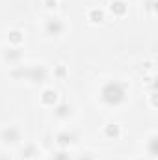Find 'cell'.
Here are the masks:
<instances>
[{"label": "cell", "mask_w": 158, "mask_h": 160, "mask_svg": "<svg viewBox=\"0 0 158 160\" xmlns=\"http://www.w3.org/2000/svg\"><path fill=\"white\" fill-rule=\"evenodd\" d=\"M43 4H45V8H48V9H54V8L58 6V0H45Z\"/></svg>", "instance_id": "d6986e66"}, {"label": "cell", "mask_w": 158, "mask_h": 160, "mask_svg": "<svg viewBox=\"0 0 158 160\" xmlns=\"http://www.w3.org/2000/svg\"><path fill=\"white\" fill-rule=\"evenodd\" d=\"M99 97H101V102L104 106L117 108L121 104H125V101L128 97V88L121 80H108V82H104L101 86Z\"/></svg>", "instance_id": "6da1fadb"}, {"label": "cell", "mask_w": 158, "mask_h": 160, "mask_svg": "<svg viewBox=\"0 0 158 160\" xmlns=\"http://www.w3.org/2000/svg\"><path fill=\"white\" fill-rule=\"evenodd\" d=\"M63 30H65V24H63V21L60 19V17H48L47 21H45V34L47 36H50V38H58V36H62L63 34Z\"/></svg>", "instance_id": "277c9868"}, {"label": "cell", "mask_w": 158, "mask_h": 160, "mask_svg": "<svg viewBox=\"0 0 158 160\" xmlns=\"http://www.w3.org/2000/svg\"><path fill=\"white\" fill-rule=\"evenodd\" d=\"M50 160H75V158H73V155H71L67 149H60V151H56V153L50 157Z\"/></svg>", "instance_id": "2e32d148"}, {"label": "cell", "mask_w": 158, "mask_h": 160, "mask_svg": "<svg viewBox=\"0 0 158 160\" xmlns=\"http://www.w3.org/2000/svg\"><path fill=\"white\" fill-rule=\"evenodd\" d=\"M75 160H95V157H93L91 153H82V155H78Z\"/></svg>", "instance_id": "ac0fdd59"}, {"label": "cell", "mask_w": 158, "mask_h": 160, "mask_svg": "<svg viewBox=\"0 0 158 160\" xmlns=\"http://www.w3.org/2000/svg\"><path fill=\"white\" fill-rule=\"evenodd\" d=\"M21 157L22 160H36L37 157V147H36V143H24V147L21 149Z\"/></svg>", "instance_id": "30bf717a"}, {"label": "cell", "mask_w": 158, "mask_h": 160, "mask_svg": "<svg viewBox=\"0 0 158 160\" xmlns=\"http://www.w3.org/2000/svg\"><path fill=\"white\" fill-rule=\"evenodd\" d=\"M156 142H158V138H156V134H153L151 138H149V142H147V153H149V157L151 158H155L158 155V149H156Z\"/></svg>", "instance_id": "5bb4252c"}, {"label": "cell", "mask_w": 158, "mask_h": 160, "mask_svg": "<svg viewBox=\"0 0 158 160\" xmlns=\"http://www.w3.org/2000/svg\"><path fill=\"white\" fill-rule=\"evenodd\" d=\"M0 160H11L9 157H6V155H0Z\"/></svg>", "instance_id": "7402d4cb"}, {"label": "cell", "mask_w": 158, "mask_h": 160, "mask_svg": "<svg viewBox=\"0 0 158 160\" xmlns=\"http://www.w3.org/2000/svg\"><path fill=\"white\" fill-rule=\"evenodd\" d=\"M126 11H128V4L125 0H112L110 2V13L112 15L123 17V15H126Z\"/></svg>", "instance_id": "ba28073f"}, {"label": "cell", "mask_w": 158, "mask_h": 160, "mask_svg": "<svg viewBox=\"0 0 158 160\" xmlns=\"http://www.w3.org/2000/svg\"><path fill=\"white\" fill-rule=\"evenodd\" d=\"M87 19H89V21H91L93 24H99V22H102V21H104V11H102V9H97V8H95V9H91V11H89Z\"/></svg>", "instance_id": "4fadbf2b"}, {"label": "cell", "mask_w": 158, "mask_h": 160, "mask_svg": "<svg viewBox=\"0 0 158 160\" xmlns=\"http://www.w3.org/2000/svg\"><path fill=\"white\" fill-rule=\"evenodd\" d=\"M22 39H24V36H22L21 30H9L7 32V41H9L11 47H19L22 43Z\"/></svg>", "instance_id": "7c38bea8"}, {"label": "cell", "mask_w": 158, "mask_h": 160, "mask_svg": "<svg viewBox=\"0 0 158 160\" xmlns=\"http://www.w3.org/2000/svg\"><path fill=\"white\" fill-rule=\"evenodd\" d=\"M0 140L6 143V145H17L21 140H22V134H21V128L19 127H4L2 132H0Z\"/></svg>", "instance_id": "3957f363"}, {"label": "cell", "mask_w": 158, "mask_h": 160, "mask_svg": "<svg viewBox=\"0 0 158 160\" xmlns=\"http://www.w3.org/2000/svg\"><path fill=\"white\" fill-rule=\"evenodd\" d=\"M77 142V134L75 132H69V130H62L56 134V143L62 147V149H67L69 145H73Z\"/></svg>", "instance_id": "8992f818"}, {"label": "cell", "mask_w": 158, "mask_h": 160, "mask_svg": "<svg viewBox=\"0 0 158 160\" xmlns=\"http://www.w3.org/2000/svg\"><path fill=\"white\" fill-rule=\"evenodd\" d=\"M71 104L69 102H65V101H58L56 104H54V116L58 118V119H67L69 116H71Z\"/></svg>", "instance_id": "52a82bcc"}, {"label": "cell", "mask_w": 158, "mask_h": 160, "mask_svg": "<svg viewBox=\"0 0 158 160\" xmlns=\"http://www.w3.org/2000/svg\"><path fill=\"white\" fill-rule=\"evenodd\" d=\"M41 102L45 104V106H54L56 102H58V91L56 89H43V93H41Z\"/></svg>", "instance_id": "9c48e42d"}, {"label": "cell", "mask_w": 158, "mask_h": 160, "mask_svg": "<svg viewBox=\"0 0 158 160\" xmlns=\"http://www.w3.org/2000/svg\"><path fill=\"white\" fill-rule=\"evenodd\" d=\"M136 160H149V158H143V157H141V158H136Z\"/></svg>", "instance_id": "603a6c76"}, {"label": "cell", "mask_w": 158, "mask_h": 160, "mask_svg": "<svg viewBox=\"0 0 158 160\" xmlns=\"http://www.w3.org/2000/svg\"><path fill=\"white\" fill-rule=\"evenodd\" d=\"M47 77H48L47 67L41 65V63H36V65L26 67V77H24V80H28L32 84H43L47 80Z\"/></svg>", "instance_id": "7a4b0ae2"}, {"label": "cell", "mask_w": 158, "mask_h": 160, "mask_svg": "<svg viewBox=\"0 0 158 160\" xmlns=\"http://www.w3.org/2000/svg\"><path fill=\"white\" fill-rule=\"evenodd\" d=\"M104 136H106L108 140H117L119 136H121V127H119L117 123H108V125H104Z\"/></svg>", "instance_id": "8fae6325"}, {"label": "cell", "mask_w": 158, "mask_h": 160, "mask_svg": "<svg viewBox=\"0 0 158 160\" xmlns=\"http://www.w3.org/2000/svg\"><path fill=\"white\" fill-rule=\"evenodd\" d=\"M11 77H13V78H19V80H24V77H26V67H24L22 63L13 65V69H11Z\"/></svg>", "instance_id": "9a60e30c"}, {"label": "cell", "mask_w": 158, "mask_h": 160, "mask_svg": "<svg viewBox=\"0 0 158 160\" xmlns=\"http://www.w3.org/2000/svg\"><path fill=\"white\" fill-rule=\"evenodd\" d=\"M151 104H153V108H156V93L155 91H151Z\"/></svg>", "instance_id": "44dd1931"}, {"label": "cell", "mask_w": 158, "mask_h": 160, "mask_svg": "<svg viewBox=\"0 0 158 160\" xmlns=\"http://www.w3.org/2000/svg\"><path fill=\"white\" fill-rule=\"evenodd\" d=\"M24 58V52L21 47H7L4 50V62L9 63V65H19Z\"/></svg>", "instance_id": "5b68a950"}, {"label": "cell", "mask_w": 158, "mask_h": 160, "mask_svg": "<svg viewBox=\"0 0 158 160\" xmlns=\"http://www.w3.org/2000/svg\"><path fill=\"white\" fill-rule=\"evenodd\" d=\"M67 75H69V73H67V67H65V65H56V69H54V77H56V78L63 80Z\"/></svg>", "instance_id": "e0dca14e"}, {"label": "cell", "mask_w": 158, "mask_h": 160, "mask_svg": "<svg viewBox=\"0 0 158 160\" xmlns=\"http://www.w3.org/2000/svg\"><path fill=\"white\" fill-rule=\"evenodd\" d=\"M155 6H156V0H147V9L149 11H155Z\"/></svg>", "instance_id": "ffe728a7"}]
</instances>
